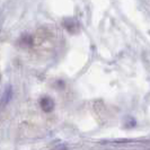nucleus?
Segmentation results:
<instances>
[{"label": "nucleus", "mask_w": 150, "mask_h": 150, "mask_svg": "<svg viewBox=\"0 0 150 150\" xmlns=\"http://www.w3.org/2000/svg\"><path fill=\"white\" fill-rule=\"evenodd\" d=\"M0 80H1V75H0Z\"/></svg>", "instance_id": "nucleus-2"}, {"label": "nucleus", "mask_w": 150, "mask_h": 150, "mask_svg": "<svg viewBox=\"0 0 150 150\" xmlns=\"http://www.w3.org/2000/svg\"><path fill=\"white\" fill-rule=\"evenodd\" d=\"M41 107L44 112H51L54 108V102H53L52 98L50 97H43L41 99Z\"/></svg>", "instance_id": "nucleus-1"}]
</instances>
